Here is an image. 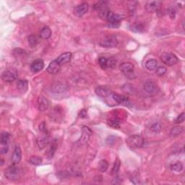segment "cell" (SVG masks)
Instances as JSON below:
<instances>
[{"label":"cell","instance_id":"6da1fadb","mask_svg":"<svg viewBox=\"0 0 185 185\" xmlns=\"http://www.w3.org/2000/svg\"><path fill=\"white\" fill-rule=\"evenodd\" d=\"M4 176L10 181H15L20 179L21 176V169L17 164L12 163L5 170Z\"/></svg>","mask_w":185,"mask_h":185},{"label":"cell","instance_id":"7a4b0ae2","mask_svg":"<svg viewBox=\"0 0 185 185\" xmlns=\"http://www.w3.org/2000/svg\"><path fill=\"white\" fill-rule=\"evenodd\" d=\"M134 67L131 62H124L120 65L119 70L129 79H133L135 77L134 71Z\"/></svg>","mask_w":185,"mask_h":185},{"label":"cell","instance_id":"3957f363","mask_svg":"<svg viewBox=\"0 0 185 185\" xmlns=\"http://www.w3.org/2000/svg\"><path fill=\"white\" fill-rule=\"evenodd\" d=\"M126 143L129 147L134 148H142L144 145V139L140 135H131L127 139Z\"/></svg>","mask_w":185,"mask_h":185},{"label":"cell","instance_id":"277c9868","mask_svg":"<svg viewBox=\"0 0 185 185\" xmlns=\"http://www.w3.org/2000/svg\"><path fill=\"white\" fill-rule=\"evenodd\" d=\"M100 46L105 48L115 47L118 44V40L116 36L111 35L103 38L99 42Z\"/></svg>","mask_w":185,"mask_h":185},{"label":"cell","instance_id":"5b68a950","mask_svg":"<svg viewBox=\"0 0 185 185\" xmlns=\"http://www.w3.org/2000/svg\"><path fill=\"white\" fill-rule=\"evenodd\" d=\"M161 60L167 66H173L178 62V58L175 54L171 53H163L161 56Z\"/></svg>","mask_w":185,"mask_h":185},{"label":"cell","instance_id":"8992f818","mask_svg":"<svg viewBox=\"0 0 185 185\" xmlns=\"http://www.w3.org/2000/svg\"><path fill=\"white\" fill-rule=\"evenodd\" d=\"M68 90V86L66 83L61 82H55L51 87V92L54 94H60V93H65Z\"/></svg>","mask_w":185,"mask_h":185},{"label":"cell","instance_id":"52a82bcc","mask_svg":"<svg viewBox=\"0 0 185 185\" xmlns=\"http://www.w3.org/2000/svg\"><path fill=\"white\" fill-rule=\"evenodd\" d=\"M143 90L148 95H153L156 94L158 90V86L156 83L151 80H148L144 84Z\"/></svg>","mask_w":185,"mask_h":185},{"label":"cell","instance_id":"ba28073f","mask_svg":"<svg viewBox=\"0 0 185 185\" xmlns=\"http://www.w3.org/2000/svg\"><path fill=\"white\" fill-rule=\"evenodd\" d=\"M17 77V72L15 70H8L3 72L2 74V80L7 83L14 81Z\"/></svg>","mask_w":185,"mask_h":185},{"label":"cell","instance_id":"9c48e42d","mask_svg":"<svg viewBox=\"0 0 185 185\" xmlns=\"http://www.w3.org/2000/svg\"><path fill=\"white\" fill-rule=\"evenodd\" d=\"M91 133H92V131L88 127L83 126L82 127V135L79 140L80 145H83L88 143L89 139H90Z\"/></svg>","mask_w":185,"mask_h":185},{"label":"cell","instance_id":"30bf717a","mask_svg":"<svg viewBox=\"0 0 185 185\" xmlns=\"http://www.w3.org/2000/svg\"><path fill=\"white\" fill-rule=\"evenodd\" d=\"M162 4L161 2L159 1H149L145 5V10L148 12H156L159 10Z\"/></svg>","mask_w":185,"mask_h":185},{"label":"cell","instance_id":"8fae6325","mask_svg":"<svg viewBox=\"0 0 185 185\" xmlns=\"http://www.w3.org/2000/svg\"><path fill=\"white\" fill-rule=\"evenodd\" d=\"M95 91V93H96V95L101 98H107L108 96H109L111 93H111L110 89L107 88L106 86H103V85L97 86Z\"/></svg>","mask_w":185,"mask_h":185},{"label":"cell","instance_id":"7c38bea8","mask_svg":"<svg viewBox=\"0 0 185 185\" xmlns=\"http://www.w3.org/2000/svg\"><path fill=\"white\" fill-rule=\"evenodd\" d=\"M44 67V62L42 59H36L31 65V71L33 73H38Z\"/></svg>","mask_w":185,"mask_h":185},{"label":"cell","instance_id":"4fadbf2b","mask_svg":"<svg viewBox=\"0 0 185 185\" xmlns=\"http://www.w3.org/2000/svg\"><path fill=\"white\" fill-rule=\"evenodd\" d=\"M22 158V151L21 148H20L19 145H16L14 149V151H13L12 158H11V161H12V163L14 164H17L19 163V162L21 161Z\"/></svg>","mask_w":185,"mask_h":185},{"label":"cell","instance_id":"5bb4252c","mask_svg":"<svg viewBox=\"0 0 185 185\" xmlns=\"http://www.w3.org/2000/svg\"><path fill=\"white\" fill-rule=\"evenodd\" d=\"M88 8L89 6L88 3H85V2L82 3L80 4H79V5H77L76 7L75 8V15L77 16V17H80L88 12Z\"/></svg>","mask_w":185,"mask_h":185},{"label":"cell","instance_id":"9a60e30c","mask_svg":"<svg viewBox=\"0 0 185 185\" xmlns=\"http://www.w3.org/2000/svg\"><path fill=\"white\" fill-rule=\"evenodd\" d=\"M49 104L50 103L49 101V100H48L46 98H45L44 96L41 95V96L38 99V109H39V111H46V109H49Z\"/></svg>","mask_w":185,"mask_h":185},{"label":"cell","instance_id":"2e32d148","mask_svg":"<svg viewBox=\"0 0 185 185\" xmlns=\"http://www.w3.org/2000/svg\"><path fill=\"white\" fill-rule=\"evenodd\" d=\"M99 12L100 17L101 18L102 20H106V21L108 22H110V20H111V18H112L114 15L113 12H111L108 7L102 9V10L99 11Z\"/></svg>","mask_w":185,"mask_h":185},{"label":"cell","instance_id":"e0dca14e","mask_svg":"<svg viewBox=\"0 0 185 185\" xmlns=\"http://www.w3.org/2000/svg\"><path fill=\"white\" fill-rule=\"evenodd\" d=\"M72 53L71 52H65V53L61 54L60 56H59L56 59V60L58 61V63L61 66L69 62L71 60Z\"/></svg>","mask_w":185,"mask_h":185},{"label":"cell","instance_id":"ac0fdd59","mask_svg":"<svg viewBox=\"0 0 185 185\" xmlns=\"http://www.w3.org/2000/svg\"><path fill=\"white\" fill-rule=\"evenodd\" d=\"M60 67H61V65H59L58 61L55 59V60H53L52 61H51V63L49 64V67H47L46 71L51 75H55L59 71Z\"/></svg>","mask_w":185,"mask_h":185},{"label":"cell","instance_id":"d6986e66","mask_svg":"<svg viewBox=\"0 0 185 185\" xmlns=\"http://www.w3.org/2000/svg\"><path fill=\"white\" fill-rule=\"evenodd\" d=\"M36 142H37V145L39 149L41 150L46 147V145L50 143V138L47 134H45L43 136L38 138Z\"/></svg>","mask_w":185,"mask_h":185},{"label":"cell","instance_id":"ffe728a7","mask_svg":"<svg viewBox=\"0 0 185 185\" xmlns=\"http://www.w3.org/2000/svg\"><path fill=\"white\" fill-rule=\"evenodd\" d=\"M111 95H112V99H114V101H115L116 104H129V100L126 96H124V95H119L117 93H111Z\"/></svg>","mask_w":185,"mask_h":185},{"label":"cell","instance_id":"44dd1931","mask_svg":"<svg viewBox=\"0 0 185 185\" xmlns=\"http://www.w3.org/2000/svg\"><path fill=\"white\" fill-rule=\"evenodd\" d=\"M28 83L26 80H20L17 83V88L20 92L24 93L28 90Z\"/></svg>","mask_w":185,"mask_h":185},{"label":"cell","instance_id":"7402d4cb","mask_svg":"<svg viewBox=\"0 0 185 185\" xmlns=\"http://www.w3.org/2000/svg\"><path fill=\"white\" fill-rule=\"evenodd\" d=\"M145 68L149 71L156 70L158 67V61L156 59H149L145 64Z\"/></svg>","mask_w":185,"mask_h":185},{"label":"cell","instance_id":"603a6c76","mask_svg":"<svg viewBox=\"0 0 185 185\" xmlns=\"http://www.w3.org/2000/svg\"><path fill=\"white\" fill-rule=\"evenodd\" d=\"M51 35V31L49 27L46 26L40 32V37L43 39H48Z\"/></svg>","mask_w":185,"mask_h":185},{"label":"cell","instance_id":"cb8c5ba5","mask_svg":"<svg viewBox=\"0 0 185 185\" xmlns=\"http://www.w3.org/2000/svg\"><path fill=\"white\" fill-rule=\"evenodd\" d=\"M183 164L180 161L176 162V163L171 164L170 166L171 170L174 171V172H181V171L183 170Z\"/></svg>","mask_w":185,"mask_h":185},{"label":"cell","instance_id":"d4e9b609","mask_svg":"<svg viewBox=\"0 0 185 185\" xmlns=\"http://www.w3.org/2000/svg\"><path fill=\"white\" fill-rule=\"evenodd\" d=\"M107 124H108L109 126H110L114 129H119L120 127L119 120L116 118L110 119L107 120Z\"/></svg>","mask_w":185,"mask_h":185},{"label":"cell","instance_id":"484cf974","mask_svg":"<svg viewBox=\"0 0 185 185\" xmlns=\"http://www.w3.org/2000/svg\"><path fill=\"white\" fill-rule=\"evenodd\" d=\"M40 41L36 35H31L28 37V43L32 48L35 47L39 43Z\"/></svg>","mask_w":185,"mask_h":185},{"label":"cell","instance_id":"4316f807","mask_svg":"<svg viewBox=\"0 0 185 185\" xmlns=\"http://www.w3.org/2000/svg\"><path fill=\"white\" fill-rule=\"evenodd\" d=\"M109 167V163L106 160H101L99 162L98 164V168L100 172H105L107 170V168Z\"/></svg>","mask_w":185,"mask_h":185},{"label":"cell","instance_id":"83f0119b","mask_svg":"<svg viewBox=\"0 0 185 185\" xmlns=\"http://www.w3.org/2000/svg\"><path fill=\"white\" fill-rule=\"evenodd\" d=\"M182 131H183V127H180V126L174 127L171 129L170 134L172 137H176V136L179 135V134L182 132Z\"/></svg>","mask_w":185,"mask_h":185},{"label":"cell","instance_id":"f1b7e54d","mask_svg":"<svg viewBox=\"0 0 185 185\" xmlns=\"http://www.w3.org/2000/svg\"><path fill=\"white\" fill-rule=\"evenodd\" d=\"M131 30L132 31L136 32V33H141L144 31V26L142 23H139V22H137V23H134L132 26Z\"/></svg>","mask_w":185,"mask_h":185},{"label":"cell","instance_id":"f546056e","mask_svg":"<svg viewBox=\"0 0 185 185\" xmlns=\"http://www.w3.org/2000/svg\"><path fill=\"white\" fill-rule=\"evenodd\" d=\"M56 148H57V145L56 143H53L50 146L49 150H48V153H47V156L49 158H53L54 153H55L56 152Z\"/></svg>","mask_w":185,"mask_h":185},{"label":"cell","instance_id":"4dcf8cb0","mask_svg":"<svg viewBox=\"0 0 185 185\" xmlns=\"http://www.w3.org/2000/svg\"><path fill=\"white\" fill-rule=\"evenodd\" d=\"M30 163L33 164L34 166H38L41 165L42 163V158L41 157H38L37 156H32L29 160Z\"/></svg>","mask_w":185,"mask_h":185},{"label":"cell","instance_id":"1f68e13d","mask_svg":"<svg viewBox=\"0 0 185 185\" xmlns=\"http://www.w3.org/2000/svg\"><path fill=\"white\" fill-rule=\"evenodd\" d=\"M120 166H121V162L119 161V159H116L115 162H114V164L113 168H112V171H111L112 174L116 175V173H118L119 170Z\"/></svg>","mask_w":185,"mask_h":185},{"label":"cell","instance_id":"d6a6232c","mask_svg":"<svg viewBox=\"0 0 185 185\" xmlns=\"http://www.w3.org/2000/svg\"><path fill=\"white\" fill-rule=\"evenodd\" d=\"M166 72H167V70H166V67H163V66H161V67H157V69L156 70V74L158 77L163 76V75H165L166 73Z\"/></svg>","mask_w":185,"mask_h":185},{"label":"cell","instance_id":"836d02e7","mask_svg":"<svg viewBox=\"0 0 185 185\" xmlns=\"http://www.w3.org/2000/svg\"><path fill=\"white\" fill-rule=\"evenodd\" d=\"M168 14L170 16V17L171 19H174L175 16H176V13H177V10H176L175 7L173 5H170V7H168V10H167Z\"/></svg>","mask_w":185,"mask_h":185},{"label":"cell","instance_id":"e575fe53","mask_svg":"<svg viewBox=\"0 0 185 185\" xmlns=\"http://www.w3.org/2000/svg\"><path fill=\"white\" fill-rule=\"evenodd\" d=\"M99 63L100 67H101L103 70L107 69V59L106 57H100L99 59Z\"/></svg>","mask_w":185,"mask_h":185},{"label":"cell","instance_id":"d590c367","mask_svg":"<svg viewBox=\"0 0 185 185\" xmlns=\"http://www.w3.org/2000/svg\"><path fill=\"white\" fill-rule=\"evenodd\" d=\"M9 150L8 143H0V153L6 154Z\"/></svg>","mask_w":185,"mask_h":185},{"label":"cell","instance_id":"8d00e7d4","mask_svg":"<svg viewBox=\"0 0 185 185\" xmlns=\"http://www.w3.org/2000/svg\"><path fill=\"white\" fill-rule=\"evenodd\" d=\"M9 138H10V134L7 132H2L1 134L0 143H8Z\"/></svg>","mask_w":185,"mask_h":185},{"label":"cell","instance_id":"74e56055","mask_svg":"<svg viewBox=\"0 0 185 185\" xmlns=\"http://www.w3.org/2000/svg\"><path fill=\"white\" fill-rule=\"evenodd\" d=\"M116 60L114 57H111V58L107 59V68H114L116 66Z\"/></svg>","mask_w":185,"mask_h":185},{"label":"cell","instance_id":"f35d334b","mask_svg":"<svg viewBox=\"0 0 185 185\" xmlns=\"http://www.w3.org/2000/svg\"><path fill=\"white\" fill-rule=\"evenodd\" d=\"M150 129H151L153 132H158L161 129V124H160V123L156 122L152 125L151 127H150Z\"/></svg>","mask_w":185,"mask_h":185},{"label":"cell","instance_id":"ab89813d","mask_svg":"<svg viewBox=\"0 0 185 185\" xmlns=\"http://www.w3.org/2000/svg\"><path fill=\"white\" fill-rule=\"evenodd\" d=\"M184 119H185L184 113H182L181 114H179V115L177 116V119H176L175 123L176 124H181V123L184 122Z\"/></svg>","mask_w":185,"mask_h":185},{"label":"cell","instance_id":"60d3db41","mask_svg":"<svg viewBox=\"0 0 185 185\" xmlns=\"http://www.w3.org/2000/svg\"><path fill=\"white\" fill-rule=\"evenodd\" d=\"M39 130L43 133L44 134H47L46 132H47V129H46V124H45V122H43L42 123H41L39 124Z\"/></svg>","mask_w":185,"mask_h":185},{"label":"cell","instance_id":"b9f144b4","mask_svg":"<svg viewBox=\"0 0 185 185\" xmlns=\"http://www.w3.org/2000/svg\"><path fill=\"white\" fill-rule=\"evenodd\" d=\"M120 26V22H109L108 27L109 28H119Z\"/></svg>","mask_w":185,"mask_h":185},{"label":"cell","instance_id":"7bdbcfd3","mask_svg":"<svg viewBox=\"0 0 185 185\" xmlns=\"http://www.w3.org/2000/svg\"><path fill=\"white\" fill-rule=\"evenodd\" d=\"M87 116V113H86V111L85 109H83V110L81 111L80 114V116L81 118H85Z\"/></svg>","mask_w":185,"mask_h":185}]
</instances>
